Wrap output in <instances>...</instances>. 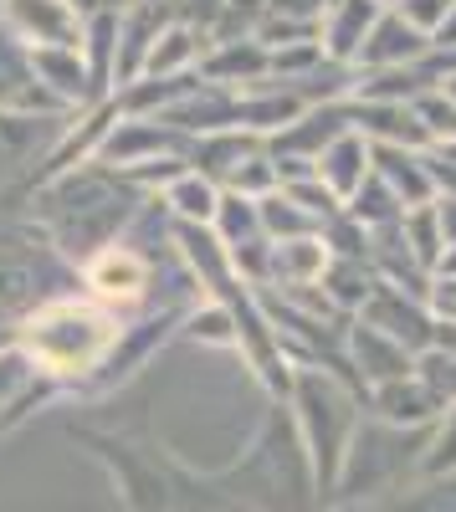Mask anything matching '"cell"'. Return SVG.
<instances>
[{
  "mask_svg": "<svg viewBox=\"0 0 456 512\" xmlns=\"http://www.w3.org/2000/svg\"><path fill=\"white\" fill-rule=\"evenodd\" d=\"M154 195H144L129 175H118L108 164H82L67 175L26 190V216L31 231L47 241V251L62 267L82 277V267L103 256L108 246L129 241L139 216L149 210Z\"/></svg>",
  "mask_w": 456,
  "mask_h": 512,
  "instance_id": "1",
  "label": "cell"
},
{
  "mask_svg": "<svg viewBox=\"0 0 456 512\" xmlns=\"http://www.w3.org/2000/svg\"><path fill=\"white\" fill-rule=\"evenodd\" d=\"M123 323H129V318L108 313V308L93 303L82 287H72V292L47 297L41 308H31V313L11 328V344L26 354V364H31L41 379H52V384H62V390L82 395V390H88V379H93V374L108 364V354L118 349Z\"/></svg>",
  "mask_w": 456,
  "mask_h": 512,
  "instance_id": "2",
  "label": "cell"
},
{
  "mask_svg": "<svg viewBox=\"0 0 456 512\" xmlns=\"http://www.w3.org/2000/svg\"><path fill=\"white\" fill-rule=\"evenodd\" d=\"M287 410H293V425H298V436H303L318 502H328V497H334V487H339L344 456H349L359 425L369 415V395L359 390L354 379H344L339 369L298 364L293 369V390H287Z\"/></svg>",
  "mask_w": 456,
  "mask_h": 512,
  "instance_id": "3",
  "label": "cell"
},
{
  "mask_svg": "<svg viewBox=\"0 0 456 512\" xmlns=\"http://www.w3.org/2000/svg\"><path fill=\"white\" fill-rule=\"evenodd\" d=\"M436 431V425H431ZM431 431H405V425H385L375 415H364L359 436L344 456L339 487L328 502H369L380 492H410L421 482V466L431 451Z\"/></svg>",
  "mask_w": 456,
  "mask_h": 512,
  "instance_id": "4",
  "label": "cell"
},
{
  "mask_svg": "<svg viewBox=\"0 0 456 512\" xmlns=\"http://www.w3.org/2000/svg\"><path fill=\"white\" fill-rule=\"evenodd\" d=\"M77 282H82V292H88L93 303H103L118 318H139V313L159 308L154 303V256L134 236L108 246L103 256H93Z\"/></svg>",
  "mask_w": 456,
  "mask_h": 512,
  "instance_id": "5",
  "label": "cell"
},
{
  "mask_svg": "<svg viewBox=\"0 0 456 512\" xmlns=\"http://www.w3.org/2000/svg\"><path fill=\"white\" fill-rule=\"evenodd\" d=\"M359 323L380 328L385 338H395V344H405L410 354H426L436 349V313L421 292H405L395 282H380L375 292H369V303L359 308Z\"/></svg>",
  "mask_w": 456,
  "mask_h": 512,
  "instance_id": "6",
  "label": "cell"
},
{
  "mask_svg": "<svg viewBox=\"0 0 456 512\" xmlns=\"http://www.w3.org/2000/svg\"><path fill=\"white\" fill-rule=\"evenodd\" d=\"M154 159H190V139L159 118H123L118 113V123L108 128V139L98 149V164L129 175V169H144Z\"/></svg>",
  "mask_w": 456,
  "mask_h": 512,
  "instance_id": "7",
  "label": "cell"
},
{
  "mask_svg": "<svg viewBox=\"0 0 456 512\" xmlns=\"http://www.w3.org/2000/svg\"><path fill=\"white\" fill-rule=\"evenodd\" d=\"M0 113H16V118H72L36 72V52L16 31L0 26Z\"/></svg>",
  "mask_w": 456,
  "mask_h": 512,
  "instance_id": "8",
  "label": "cell"
},
{
  "mask_svg": "<svg viewBox=\"0 0 456 512\" xmlns=\"http://www.w3.org/2000/svg\"><path fill=\"white\" fill-rule=\"evenodd\" d=\"M62 128H67V118H16V113H0V190H6V185L26 190L36 180V169L47 164L52 144L62 139Z\"/></svg>",
  "mask_w": 456,
  "mask_h": 512,
  "instance_id": "9",
  "label": "cell"
},
{
  "mask_svg": "<svg viewBox=\"0 0 456 512\" xmlns=\"http://www.w3.org/2000/svg\"><path fill=\"white\" fill-rule=\"evenodd\" d=\"M0 26L16 31L31 52H41V47H82L88 16H82L72 0H6Z\"/></svg>",
  "mask_w": 456,
  "mask_h": 512,
  "instance_id": "10",
  "label": "cell"
},
{
  "mask_svg": "<svg viewBox=\"0 0 456 512\" xmlns=\"http://www.w3.org/2000/svg\"><path fill=\"white\" fill-rule=\"evenodd\" d=\"M344 359H349V374L354 384L369 395V390H380V384H395V379H410L416 374V354H410L405 344H395V338H385L380 328H369V323H349V344H344Z\"/></svg>",
  "mask_w": 456,
  "mask_h": 512,
  "instance_id": "11",
  "label": "cell"
},
{
  "mask_svg": "<svg viewBox=\"0 0 456 512\" xmlns=\"http://www.w3.org/2000/svg\"><path fill=\"white\" fill-rule=\"evenodd\" d=\"M385 11H390V6H380V0H328L323 26H318V47H323V57L354 72V62H359V52H364L369 31L380 26Z\"/></svg>",
  "mask_w": 456,
  "mask_h": 512,
  "instance_id": "12",
  "label": "cell"
},
{
  "mask_svg": "<svg viewBox=\"0 0 456 512\" xmlns=\"http://www.w3.org/2000/svg\"><path fill=\"white\" fill-rule=\"evenodd\" d=\"M426 57H431V31H421L416 21L400 16V11H385L380 26L369 31L354 72H395V67H416Z\"/></svg>",
  "mask_w": 456,
  "mask_h": 512,
  "instance_id": "13",
  "label": "cell"
},
{
  "mask_svg": "<svg viewBox=\"0 0 456 512\" xmlns=\"http://www.w3.org/2000/svg\"><path fill=\"white\" fill-rule=\"evenodd\" d=\"M200 77L216 82V88H231V93H252L272 77V52L262 47L257 36L246 41H211V52L200 62Z\"/></svg>",
  "mask_w": 456,
  "mask_h": 512,
  "instance_id": "14",
  "label": "cell"
},
{
  "mask_svg": "<svg viewBox=\"0 0 456 512\" xmlns=\"http://www.w3.org/2000/svg\"><path fill=\"white\" fill-rule=\"evenodd\" d=\"M369 415L385 420V425H405V431H431V425L446 415V405H441V395L421 374H410V379H395V384L369 390Z\"/></svg>",
  "mask_w": 456,
  "mask_h": 512,
  "instance_id": "15",
  "label": "cell"
},
{
  "mask_svg": "<svg viewBox=\"0 0 456 512\" xmlns=\"http://www.w3.org/2000/svg\"><path fill=\"white\" fill-rule=\"evenodd\" d=\"M318 180L334 190L339 200H344V210H349V200L375 180V144H369L359 128H349L344 139H334L323 154H318Z\"/></svg>",
  "mask_w": 456,
  "mask_h": 512,
  "instance_id": "16",
  "label": "cell"
},
{
  "mask_svg": "<svg viewBox=\"0 0 456 512\" xmlns=\"http://www.w3.org/2000/svg\"><path fill=\"white\" fill-rule=\"evenodd\" d=\"M262 149H267L262 134H246V128H226V134H205V139L190 144V169L226 190V185L241 175V164H246V159H257Z\"/></svg>",
  "mask_w": 456,
  "mask_h": 512,
  "instance_id": "17",
  "label": "cell"
},
{
  "mask_svg": "<svg viewBox=\"0 0 456 512\" xmlns=\"http://www.w3.org/2000/svg\"><path fill=\"white\" fill-rule=\"evenodd\" d=\"M375 175L395 190V200H400L405 210L436 205V185H431L426 149H375Z\"/></svg>",
  "mask_w": 456,
  "mask_h": 512,
  "instance_id": "18",
  "label": "cell"
},
{
  "mask_svg": "<svg viewBox=\"0 0 456 512\" xmlns=\"http://www.w3.org/2000/svg\"><path fill=\"white\" fill-rule=\"evenodd\" d=\"M205 52H211V36H205L200 26H190V21L170 16V26L159 31L154 52H149L144 77H190V72H200Z\"/></svg>",
  "mask_w": 456,
  "mask_h": 512,
  "instance_id": "19",
  "label": "cell"
},
{
  "mask_svg": "<svg viewBox=\"0 0 456 512\" xmlns=\"http://www.w3.org/2000/svg\"><path fill=\"white\" fill-rule=\"evenodd\" d=\"M118 26H123V6H103L82 26V57H88L103 98H113V88H118Z\"/></svg>",
  "mask_w": 456,
  "mask_h": 512,
  "instance_id": "20",
  "label": "cell"
},
{
  "mask_svg": "<svg viewBox=\"0 0 456 512\" xmlns=\"http://www.w3.org/2000/svg\"><path fill=\"white\" fill-rule=\"evenodd\" d=\"M47 297H57V292L41 287V272L26 262V256L0 251V318H11V328H16L31 308L47 303Z\"/></svg>",
  "mask_w": 456,
  "mask_h": 512,
  "instance_id": "21",
  "label": "cell"
},
{
  "mask_svg": "<svg viewBox=\"0 0 456 512\" xmlns=\"http://www.w3.org/2000/svg\"><path fill=\"white\" fill-rule=\"evenodd\" d=\"M159 205L170 210V221H180V226H205L211 231V221H216V205H221V185H211L205 175H195V169H185V175L159 195Z\"/></svg>",
  "mask_w": 456,
  "mask_h": 512,
  "instance_id": "22",
  "label": "cell"
},
{
  "mask_svg": "<svg viewBox=\"0 0 456 512\" xmlns=\"http://www.w3.org/2000/svg\"><path fill=\"white\" fill-rule=\"evenodd\" d=\"M216 241L226 251H246V246H262L267 231H262V205L252 195H236V190H221V205H216V221H211Z\"/></svg>",
  "mask_w": 456,
  "mask_h": 512,
  "instance_id": "23",
  "label": "cell"
},
{
  "mask_svg": "<svg viewBox=\"0 0 456 512\" xmlns=\"http://www.w3.org/2000/svg\"><path fill=\"white\" fill-rule=\"evenodd\" d=\"M262 205V231H267V241H303V236H323V226L308 216V210L287 195V190H272V195H262L257 200Z\"/></svg>",
  "mask_w": 456,
  "mask_h": 512,
  "instance_id": "24",
  "label": "cell"
},
{
  "mask_svg": "<svg viewBox=\"0 0 456 512\" xmlns=\"http://www.w3.org/2000/svg\"><path fill=\"white\" fill-rule=\"evenodd\" d=\"M400 231H405V241H410V251H416V262L436 277V267H441V256H446V236H441V216H436V205H421V210H410V216L400 221Z\"/></svg>",
  "mask_w": 456,
  "mask_h": 512,
  "instance_id": "25",
  "label": "cell"
},
{
  "mask_svg": "<svg viewBox=\"0 0 456 512\" xmlns=\"http://www.w3.org/2000/svg\"><path fill=\"white\" fill-rule=\"evenodd\" d=\"M31 379H36V369L26 364V354L16 344L0 349V436L11 431V405L21 400V390H26Z\"/></svg>",
  "mask_w": 456,
  "mask_h": 512,
  "instance_id": "26",
  "label": "cell"
},
{
  "mask_svg": "<svg viewBox=\"0 0 456 512\" xmlns=\"http://www.w3.org/2000/svg\"><path fill=\"white\" fill-rule=\"evenodd\" d=\"M395 512H456V477H421Z\"/></svg>",
  "mask_w": 456,
  "mask_h": 512,
  "instance_id": "27",
  "label": "cell"
},
{
  "mask_svg": "<svg viewBox=\"0 0 456 512\" xmlns=\"http://www.w3.org/2000/svg\"><path fill=\"white\" fill-rule=\"evenodd\" d=\"M421 477H456V405L436 420V431H431V451H426Z\"/></svg>",
  "mask_w": 456,
  "mask_h": 512,
  "instance_id": "28",
  "label": "cell"
},
{
  "mask_svg": "<svg viewBox=\"0 0 456 512\" xmlns=\"http://www.w3.org/2000/svg\"><path fill=\"white\" fill-rule=\"evenodd\" d=\"M416 374L431 384V390L441 395V405L451 410L456 405V354L451 349H426L421 354V364H416Z\"/></svg>",
  "mask_w": 456,
  "mask_h": 512,
  "instance_id": "29",
  "label": "cell"
},
{
  "mask_svg": "<svg viewBox=\"0 0 456 512\" xmlns=\"http://www.w3.org/2000/svg\"><path fill=\"white\" fill-rule=\"evenodd\" d=\"M426 164H431V185H436V200H456V149L436 144V149H426Z\"/></svg>",
  "mask_w": 456,
  "mask_h": 512,
  "instance_id": "30",
  "label": "cell"
},
{
  "mask_svg": "<svg viewBox=\"0 0 456 512\" xmlns=\"http://www.w3.org/2000/svg\"><path fill=\"white\" fill-rule=\"evenodd\" d=\"M426 303H431L436 323H456V277L436 272V277H431V292H426Z\"/></svg>",
  "mask_w": 456,
  "mask_h": 512,
  "instance_id": "31",
  "label": "cell"
},
{
  "mask_svg": "<svg viewBox=\"0 0 456 512\" xmlns=\"http://www.w3.org/2000/svg\"><path fill=\"white\" fill-rule=\"evenodd\" d=\"M436 216H441V236H446V251L456 246V200H436Z\"/></svg>",
  "mask_w": 456,
  "mask_h": 512,
  "instance_id": "32",
  "label": "cell"
},
{
  "mask_svg": "<svg viewBox=\"0 0 456 512\" xmlns=\"http://www.w3.org/2000/svg\"><path fill=\"white\" fill-rule=\"evenodd\" d=\"M436 349H451L456 354V323H436Z\"/></svg>",
  "mask_w": 456,
  "mask_h": 512,
  "instance_id": "33",
  "label": "cell"
},
{
  "mask_svg": "<svg viewBox=\"0 0 456 512\" xmlns=\"http://www.w3.org/2000/svg\"><path fill=\"white\" fill-rule=\"evenodd\" d=\"M72 6H77L82 16H93V11H103V6H123V0H72Z\"/></svg>",
  "mask_w": 456,
  "mask_h": 512,
  "instance_id": "34",
  "label": "cell"
},
{
  "mask_svg": "<svg viewBox=\"0 0 456 512\" xmlns=\"http://www.w3.org/2000/svg\"><path fill=\"white\" fill-rule=\"evenodd\" d=\"M436 272H446V277H456V246H451V251L441 256V267H436Z\"/></svg>",
  "mask_w": 456,
  "mask_h": 512,
  "instance_id": "35",
  "label": "cell"
},
{
  "mask_svg": "<svg viewBox=\"0 0 456 512\" xmlns=\"http://www.w3.org/2000/svg\"><path fill=\"white\" fill-rule=\"evenodd\" d=\"M0 16H6V0H0Z\"/></svg>",
  "mask_w": 456,
  "mask_h": 512,
  "instance_id": "36",
  "label": "cell"
},
{
  "mask_svg": "<svg viewBox=\"0 0 456 512\" xmlns=\"http://www.w3.org/2000/svg\"><path fill=\"white\" fill-rule=\"evenodd\" d=\"M123 6H129V0H123Z\"/></svg>",
  "mask_w": 456,
  "mask_h": 512,
  "instance_id": "37",
  "label": "cell"
}]
</instances>
